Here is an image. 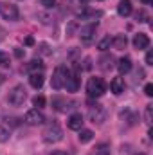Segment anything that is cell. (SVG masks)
I'll list each match as a JSON object with an SVG mask.
<instances>
[{"mask_svg":"<svg viewBox=\"0 0 153 155\" xmlns=\"http://www.w3.org/2000/svg\"><path fill=\"white\" fill-rule=\"evenodd\" d=\"M83 116L81 114H72V116L69 117V121H67V126L70 128V130H74V132H77V130H81L83 128Z\"/></svg>","mask_w":153,"mask_h":155,"instance_id":"10","label":"cell"},{"mask_svg":"<svg viewBox=\"0 0 153 155\" xmlns=\"http://www.w3.org/2000/svg\"><path fill=\"white\" fill-rule=\"evenodd\" d=\"M43 81H45L43 72H33V74H29V83H31L33 88H41Z\"/></svg>","mask_w":153,"mask_h":155,"instance_id":"15","label":"cell"},{"mask_svg":"<svg viewBox=\"0 0 153 155\" xmlns=\"http://www.w3.org/2000/svg\"><path fill=\"white\" fill-rule=\"evenodd\" d=\"M41 135H43L45 143H60L63 139V132H61V128H60L58 123H49L45 126V130H43Z\"/></svg>","mask_w":153,"mask_h":155,"instance_id":"2","label":"cell"},{"mask_svg":"<svg viewBox=\"0 0 153 155\" xmlns=\"http://www.w3.org/2000/svg\"><path fill=\"white\" fill-rule=\"evenodd\" d=\"M144 94H146L148 97H151V96H153V85H151V83H148V85L144 87Z\"/></svg>","mask_w":153,"mask_h":155,"instance_id":"28","label":"cell"},{"mask_svg":"<svg viewBox=\"0 0 153 155\" xmlns=\"http://www.w3.org/2000/svg\"><path fill=\"white\" fill-rule=\"evenodd\" d=\"M92 137H94V134L90 132V130H81L79 132V143H90L92 141Z\"/></svg>","mask_w":153,"mask_h":155,"instance_id":"20","label":"cell"},{"mask_svg":"<svg viewBox=\"0 0 153 155\" xmlns=\"http://www.w3.org/2000/svg\"><path fill=\"white\" fill-rule=\"evenodd\" d=\"M24 121H25L27 124H31V126H38V124H43V123H45V116L40 112L38 108H33V110H29V112L25 114Z\"/></svg>","mask_w":153,"mask_h":155,"instance_id":"8","label":"cell"},{"mask_svg":"<svg viewBox=\"0 0 153 155\" xmlns=\"http://www.w3.org/2000/svg\"><path fill=\"white\" fill-rule=\"evenodd\" d=\"M9 137H11V130H9V126L0 124V143H7Z\"/></svg>","mask_w":153,"mask_h":155,"instance_id":"19","label":"cell"},{"mask_svg":"<svg viewBox=\"0 0 153 155\" xmlns=\"http://www.w3.org/2000/svg\"><path fill=\"white\" fill-rule=\"evenodd\" d=\"M99 16H103V11H86V13H81L83 20H96Z\"/></svg>","mask_w":153,"mask_h":155,"instance_id":"18","label":"cell"},{"mask_svg":"<svg viewBox=\"0 0 153 155\" xmlns=\"http://www.w3.org/2000/svg\"><path fill=\"white\" fill-rule=\"evenodd\" d=\"M112 45H114L115 49H119V51L126 49V45H128V38H126V35H115L114 38H112Z\"/></svg>","mask_w":153,"mask_h":155,"instance_id":"17","label":"cell"},{"mask_svg":"<svg viewBox=\"0 0 153 155\" xmlns=\"http://www.w3.org/2000/svg\"><path fill=\"white\" fill-rule=\"evenodd\" d=\"M124 88H126V85H124V79L122 78H114L110 81V90L114 92L115 96H121L124 92Z\"/></svg>","mask_w":153,"mask_h":155,"instance_id":"11","label":"cell"},{"mask_svg":"<svg viewBox=\"0 0 153 155\" xmlns=\"http://www.w3.org/2000/svg\"><path fill=\"white\" fill-rule=\"evenodd\" d=\"M133 47L139 49V51L148 49V47H150V38H148V35H144V33L135 35V36H133Z\"/></svg>","mask_w":153,"mask_h":155,"instance_id":"9","label":"cell"},{"mask_svg":"<svg viewBox=\"0 0 153 155\" xmlns=\"http://www.w3.org/2000/svg\"><path fill=\"white\" fill-rule=\"evenodd\" d=\"M54 105H56L54 108H56L58 112H65V110L70 108V107H67V105H70V103H67L65 99H54Z\"/></svg>","mask_w":153,"mask_h":155,"instance_id":"22","label":"cell"},{"mask_svg":"<svg viewBox=\"0 0 153 155\" xmlns=\"http://www.w3.org/2000/svg\"><path fill=\"white\" fill-rule=\"evenodd\" d=\"M65 88H67L69 92H77V88H79V78H77V74L69 72L67 81H65Z\"/></svg>","mask_w":153,"mask_h":155,"instance_id":"12","label":"cell"},{"mask_svg":"<svg viewBox=\"0 0 153 155\" xmlns=\"http://www.w3.org/2000/svg\"><path fill=\"white\" fill-rule=\"evenodd\" d=\"M33 105H34L38 110L40 108H43V107H45V97H43V96H36V97L33 99Z\"/></svg>","mask_w":153,"mask_h":155,"instance_id":"24","label":"cell"},{"mask_svg":"<svg viewBox=\"0 0 153 155\" xmlns=\"http://www.w3.org/2000/svg\"><path fill=\"white\" fill-rule=\"evenodd\" d=\"M96 31H97V22L96 24H88V25H83L81 31H79V38L85 45H90L92 40L96 36Z\"/></svg>","mask_w":153,"mask_h":155,"instance_id":"7","label":"cell"},{"mask_svg":"<svg viewBox=\"0 0 153 155\" xmlns=\"http://www.w3.org/2000/svg\"><path fill=\"white\" fill-rule=\"evenodd\" d=\"M146 63L148 65H153V52L151 51H148V54H146Z\"/></svg>","mask_w":153,"mask_h":155,"instance_id":"30","label":"cell"},{"mask_svg":"<svg viewBox=\"0 0 153 155\" xmlns=\"http://www.w3.org/2000/svg\"><path fill=\"white\" fill-rule=\"evenodd\" d=\"M112 61H114L112 56H103V58H101V69H105V71L112 69Z\"/></svg>","mask_w":153,"mask_h":155,"instance_id":"23","label":"cell"},{"mask_svg":"<svg viewBox=\"0 0 153 155\" xmlns=\"http://www.w3.org/2000/svg\"><path fill=\"white\" fill-rule=\"evenodd\" d=\"M15 54H16V58H22L24 56V51L22 49H15Z\"/></svg>","mask_w":153,"mask_h":155,"instance_id":"31","label":"cell"},{"mask_svg":"<svg viewBox=\"0 0 153 155\" xmlns=\"http://www.w3.org/2000/svg\"><path fill=\"white\" fill-rule=\"evenodd\" d=\"M132 11H133V7H132V0H121L119 2V5H117V13L121 15V16H130L132 15Z\"/></svg>","mask_w":153,"mask_h":155,"instance_id":"14","label":"cell"},{"mask_svg":"<svg viewBox=\"0 0 153 155\" xmlns=\"http://www.w3.org/2000/svg\"><path fill=\"white\" fill-rule=\"evenodd\" d=\"M0 16L4 20H18L20 16V11L15 4H9V2H0Z\"/></svg>","mask_w":153,"mask_h":155,"instance_id":"5","label":"cell"},{"mask_svg":"<svg viewBox=\"0 0 153 155\" xmlns=\"http://www.w3.org/2000/svg\"><path fill=\"white\" fill-rule=\"evenodd\" d=\"M50 155H69V153H65V152H52Z\"/></svg>","mask_w":153,"mask_h":155,"instance_id":"33","label":"cell"},{"mask_svg":"<svg viewBox=\"0 0 153 155\" xmlns=\"http://www.w3.org/2000/svg\"><path fill=\"white\" fill-rule=\"evenodd\" d=\"M141 2H142L144 5H150V4H153V0H141Z\"/></svg>","mask_w":153,"mask_h":155,"instance_id":"32","label":"cell"},{"mask_svg":"<svg viewBox=\"0 0 153 155\" xmlns=\"http://www.w3.org/2000/svg\"><path fill=\"white\" fill-rule=\"evenodd\" d=\"M0 67H9V56L0 51Z\"/></svg>","mask_w":153,"mask_h":155,"instance_id":"25","label":"cell"},{"mask_svg":"<svg viewBox=\"0 0 153 155\" xmlns=\"http://www.w3.org/2000/svg\"><path fill=\"white\" fill-rule=\"evenodd\" d=\"M117 71H119V74H128L132 71V58L130 56H122L119 60V63H117Z\"/></svg>","mask_w":153,"mask_h":155,"instance_id":"13","label":"cell"},{"mask_svg":"<svg viewBox=\"0 0 153 155\" xmlns=\"http://www.w3.org/2000/svg\"><path fill=\"white\" fill-rule=\"evenodd\" d=\"M88 117H90V121L92 123H97V124H101L105 119H106V110L103 108V105H90L88 107Z\"/></svg>","mask_w":153,"mask_h":155,"instance_id":"6","label":"cell"},{"mask_svg":"<svg viewBox=\"0 0 153 155\" xmlns=\"http://www.w3.org/2000/svg\"><path fill=\"white\" fill-rule=\"evenodd\" d=\"M69 69L67 67H58L56 71H54V74H52V81H50V85H52V88L54 90H61V88H65V81H67V76H69Z\"/></svg>","mask_w":153,"mask_h":155,"instance_id":"4","label":"cell"},{"mask_svg":"<svg viewBox=\"0 0 153 155\" xmlns=\"http://www.w3.org/2000/svg\"><path fill=\"white\" fill-rule=\"evenodd\" d=\"M141 155H144V153H141Z\"/></svg>","mask_w":153,"mask_h":155,"instance_id":"34","label":"cell"},{"mask_svg":"<svg viewBox=\"0 0 153 155\" xmlns=\"http://www.w3.org/2000/svg\"><path fill=\"white\" fill-rule=\"evenodd\" d=\"M105 92H106V85H105V81L101 78H90L86 81V94H88V97L96 99V97H101Z\"/></svg>","mask_w":153,"mask_h":155,"instance_id":"1","label":"cell"},{"mask_svg":"<svg viewBox=\"0 0 153 155\" xmlns=\"http://www.w3.org/2000/svg\"><path fill=\"white\" fill-rule=\"evenodd\" d=\"M110 45H112V38H110V36H105V38L97 43V49L105 52V51H108V49H110Z\"/></svg>","mask_w":153,"mask_h":155,"instance_id":"21","label":"cell"},{"mask_svg":"<svg viewBox=\"0 0 153 155\" xmlns=\"http://www.w3.org/2000/svg\"><path fill=\"white\" fill-rule=\"evenodd\" d=\"M25 72H29V74H33V72H43V63H41V60H33V61H29V63L25 65Z\"/></svg>","mask_w":153,"mask_h":155,"instance_id":"16","label":"cell"},{"mask_svg":"<svg viewBox=\"0 0 153 155\" xmlns=\"http://www.w3.org/2000/svg\"><path fill=\"white\" fill-rule=\"evenodd\" d=\"M151 112H153V107L148 105V107H146V114H144V116H146V124H151Z\"/></svg>","mask_w":153,"mask_h":155,"instance_id":"26","label":"cell"},{"mask_svg":"<svg viewBox=\"0 0 153 155\" xmlns=\"http://www.w3.org/2000/svg\"><path fill=\"white\" fill-rule=\"evenodd\" d=\"M40 2H41L43 7H52V5L56 4V0H40Z\"/></svg>","mask_w":153,"mask_h":155,"instance_id":"29","label":"cell"},{"mask_svg":"<svg viewBox=\"0 0 153 155\" xmlns=\"http://www.w3.org/2000/svg\"><path fill=\"white\" fill-rule=\"evenodd\" d=\"M96 155H110V148H108V146H101V148L96 152Z\"/></svg>","mask_w":153,"mask_h":155,"instance_id":"27","label":"cell"},{"mask_svg":"<svg viewBox=\"0 0 153 155\" xmlns=\"http://www.w3.org/2000/svg\"><path fill=\"white\" fill-rule=\"evenodd\" d=\"M25 99H27V92H25V88H24L22 85L13 87L11 92H9V96H7V101H9L13 107H20V105H24Z\"/></svg>","mask_w":153,"mask_h":155,"instance_id":"3","label":"cell"}]
</instances>
